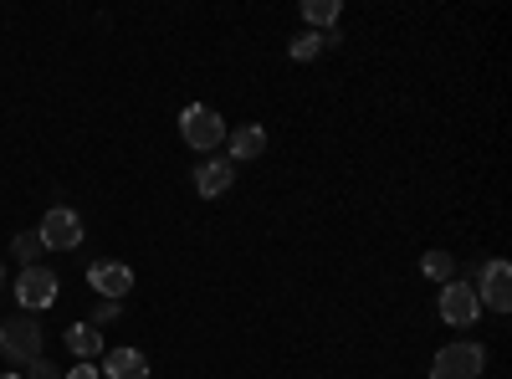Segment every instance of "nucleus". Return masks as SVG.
Masks as SVG:
<instances>
[{"mask_svg":"<svg viewBox=\"0 0 512 379\" xmlns=\"http://www.w3.org/2000/svg\"><path fill=\"white\" fill-rule=\"evenodd\" d=\"M323 47H328V36H323V31H303V36H292V47H287V52H292V62H313Z\"/></svg>","mask_w":512,"mask_h":379,"instance_id":"13","label":"nucleus"},{"mask_svg":"<svg viewBox=\"0 0 512 379\" xmlns=\"http://www.w3.org/2000/svg\"><path fill=\"white\" fill-rule=\"evenodd\" d=\"M36 236H41V246H47V251H77L82 246V216H77L72 205H52L47 216H41Z\"/></svg>","mask_w":512,"mask_h":379,"instance_id":"3","label":"nucleus"},{"mask_svg":"<svg viewBox=\"0 0 512 379\" xmlns=\"http://www.w3.org/2000/svg\"><path fill=\"white\" fill-rule=\"evenodd\" d=\"M98 374L103 379H149V359L139 349H108Z\"/></svg>","mask_w":512,"mask_h":379,"instance_id":"11","label":"nucleus"},{"mask_svg":"<svg viewBox=\"0 0 512 379\" xmlns=\"http://www.w3.org/2000/svg\"><path fill=\"white\" fill-rule=\"evenodd\" d=\"M482 318V303H477V287L472 282H441V323L451 328H472Z\"/></svg>","mask_w":512,"mask_h":379,"instance_id":"5","label":"nucleus"},{"mask_svg":"<svg viewBox=\"0 0 512 379\" xmlns=\"http://www.w3.org/2000/svg\"><path fill=\"white\" fill-rule=\"evenodd\" d=\"M303 16H308V26H313V31H323V26H333V21H338V0H308Z\"/></svg>","mask_w":512,"mask_h":379,"instance_id":"15","label":"nucleus"},{"mask_svg":"<svg viewBox=\"0 0 512 379\" xmlns=\"http://www.w3.org/2000/svg\"><path fill=\"white\" fill-rule=\"evenodd\" d=\"M0 379H21V374H0Z\"/></svg>","mask_w":512,"mask_h":379,"instance_id":"20","label":"nucleus"},{"mask_svg":"<svg viewBox=\"0 0 512 379\" xmlns=\"http://www.w3.org/2000/svg\"><path fill=\"white\" fill-rule=\"evenodd\" d=\"M0 354H6L11 364H31V359H41V328H36L31 313H16V318L0 323Z\"/></svg>","mask_w":512,"mask_h":379,"instance_id":"2","label":"nucleus"},{"mask_svg":"<svg viewBox=\"0 0 512 379\" xmlns=\"http://www.w3.org/2000/svg\"><path fill=\"white\" fill-rule=\"evenodd\" d=\"M57 272H47V267H26L21 272V282H16V298H21V308L26 313H41V308H52L57 303Z\"/></svg>","mask_w":512,"mask_h":379,"instance_id":"6","label":"nucleus"},{"mask_svg":"<svg viewBox=\"0 0 512 379\" xmlns=\"http://www.w3.org/2000/svg\"><path fill=\"white\" fill-rule=\"evenodd\" d=\"M67 349L88 364V359H98L103 354V328H93V323H72L67 328Z\"/></svg>","mask_w":512,"mask_h":379,"instance_id":"12","label":"nucleus"},{"mask_svg":"<svg viewBox=\"0 0 512 379\" xmlns=\"http://www.w3.org/2000/svg\"><path fill=\"white\" fill-rule=\"evenodd\" d=\"M11 251H16V262H21V267H36V257H41L47 246H41V236H36V231H21V236L11 241Z\"/></svg>","mask_w":512,"mask_h":379,"instance_id":"16","label":"nucleus"},{"mask_svg":"<svg viewBox=\"0 0 512 379\" xmlns=\"http://www.w3.org/2000/svg\"><path fill=\"white\" fill-rule=\"evenodd\" d=\"M26 379H62V369H57L47 354H41V359H31V364H26Z\"/></svg>","mask_w":512,"mask_h":379,"instance_id":"17","label":"nucleus"},{"mask_svg":"<svg viewBox=\"0 0 512 379\" xmlns=\"http://www.w3.org/2000/svg\"><path fill=\"white\" fill-rule=\"evenodd\" d=\"M477 303H487L492 313H507V308H512V267H507V262H487V267H482Z\"/></svg>","mask_w":512,"mask_h":379,"instance_id":"8","label":"nucleus"},{"mask_svg":"<svg viewBox=\"0 0 512 379\" xmlns=\"http://www.w3.org/2000/svg\"><path fill=\"white\" fill-rule=\"evenodd\" d=\"M420 272L431 277V282H451V272H456L451 251H425V257H420Z\"/></svg>","mask_w":512,"mask_h":379,"instance_id":"14","label":"nucleus"},{"mask_svg":"<svg viewBox=\"0 0 512 379\" xmlns=\"http://www.w3.org/2000/svg\"><path fill=\"white\" fill-rule=\"evenodd\" d=\"M118 318V303H103L98 313H93V328H103V323H113Z\"/></svg>","mask_w":512,"mask_h":379,"instance_id":"18","label":"nucleus"},{"mask_svg":"<svg viewBox=\"0 0 512 379\" xmlns=\"http://www.w3.org/2000/svg\"><path fill=\"white\" fill-rule=\"evenodd\" d=\"M231 185H236V164H231V159H205V164H195V195L221 200Z\"/></svg>","mask_w":512,"mask_h":379,"instance_id":"9","label":"nucleus"},{"mask_svg":"<svg viewBox=\"0 0 512 379\" xmlns=\"http://www.w3.org/2000/svg\"><path fill=\"white\" fill-rule=\"evenodd\" d=\"M88 282H93V292L103 303H123L128 292H134V272H128L123 262H93L88 267Z\"/></svg>","mask_w":512,"mask_h":379,"instance_id":"7","label":"nucleus"},{"mask_svg":"<svg viewBox=\"0 0 512 379\" xmlns=\"http://www.w3.org/2000/svg\"><path fill=\"white\" fill-rule=\"evenodd\" d=\"M62 379H103V374H98L93 364H77V369H72V374H62Z\"/></svg>","mask_w":512,"mask_h":379,"instance_id":"19","label":"nucleus"},{"mask_svg":"<svg viewBox=\"0 0 512 379\" xmlns=\"http://www.w3.org/2000/svg\"><path fill=\"white\" fill-rule=\"evenodd\" d=\"M226 144H231V164H251L267 154V129L262 123H241L236 134H226Z\"/></svg>","mask_w":512,"mask_h":379,"instance_id":"10","label":"nucleus"},{"mask_svg":"<svg viewBox=\"0 0 512 379\" xmlns=\"http://www.w3.org/2000/svg\"><path fill=\"white\" fill-rule=\"evenodd\" d=\"M487 369V349L482 344H446L431 364V379H477Z\"/></svg>","mask_w":512,"mask_h":379,"instance_id":"4","label":"nucleus"},{"mask_svg":"<svg viewBox=\"0 0 512 379\" xmlns=\"http://www.w3.org/2000/svg\"><path fill=\"white\" fill-rule=\"evenodd\" d=\"M226 118L216 113V108H205V103H190L185 113H180V139L190 144V149H200V154H210V149H221L226 144Z\"/></svg>","mask_w":512,"mask_h":379,"instance_id":"1","label":"nucleus"}]
</instances>
